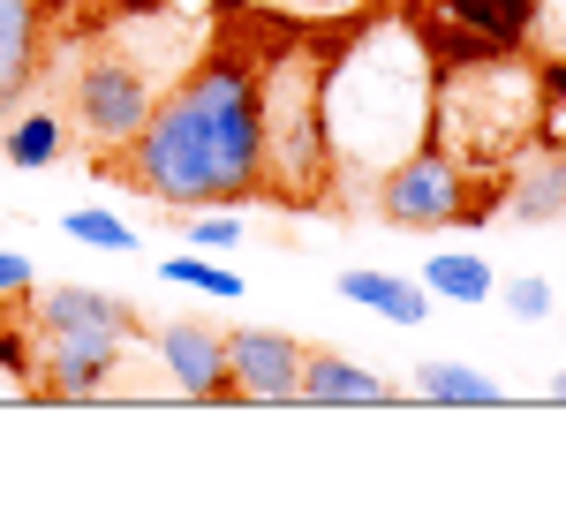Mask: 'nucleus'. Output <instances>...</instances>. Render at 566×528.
<instances>
[{
	"label": "nucleus",
	"mask_w": 566,
	"mask_h": 528,
	"mask_svg": "<svg viewBox=\"0 0 566 528\" xmlns=\"http://www.w3.org/2000/svg\"><path fill=\"white\" fill-rule=\"evenodd\" d=\"M136 197L197 212V204H250L264 197V106H258V53L212 45L175 91L151 98L129 151L106 167Z\"/></svg>",
	"instance_id": "obj_1"
},
{
	"label": "nucleus",
	"mask_w": 566,
	"mask_h": 528,
	"mask_svg": "<svg viewBox=\"0 0 566 528\" xmlns=\"http://www.w3.org/2000/svg\"><path fill=\"white\" fill-rule=\"evenodd\" d=\"M438 61L423 31L370 23L340 53H325V136H333V181L386 175L400 151L431 136Z\"/></svg>",
	"instance_id": "obj_2"
},
{
	"label": "nucleus",
	"mask_w": 566,
	"mask_h": 528,
	"mask_svg": "<svg viewBox=\"0 0 566 528\" xmlns=\"http://www.w3.org/2000/svg\"><path fill=\"white\" fill-rule=\"evenodd\" d=\"M264 106V197L325 204L333 197V136H325V53L303 39L272 45L258 61Z\"/></svg>",
	"instance_id": "obj_3"
},
{
	"label": "nucleus",
	"mask_w": 566,
	"mask_h": 528,
	"mask_svg": "<svg viewBox=\"0 0 566 528\" xmlns=\"http://www.w3.org/2000/svg\"><path fill=\"white\" fill-rule=\"evenodd\" d=\"M370 204H378V220L408 226V234L461 226V220H476V175H469V167L438 144V136H423L416 151H400L386 175H378Z\"/></svg>",
	"instance_id": "obj_4"
},
{
	"label": "nucleus",
	"mask_w": 566,
	"mask_h": 528,
	"mask_svg": "<svg viewBox=\"0 0 566 528\" xmlns=\"http://www.w3.org/2000/svg\"><path fill=\"white\" fill-rule=\"evenodd\" d=\"M151 76L122 61V53H91L84 68H76V91H69V129L84 144L98 167H114L122 151H129V136L144 129V114H151Z\"/></svg>",
	"instance_id": "obj_5"
},
{
	"label": "nucleus",
	"mask_w": 566,
	"mask_h": 528,
	"mask_svg": "<svg viewBox=\"0 0 566 528\" xmlns=\"http://www.w3.org/2000/svg\"><path fill=\"white\" fill-rule=\"evenodd\" d=\"M39 386L53 400H91L106 393L129 362V340L122 332H39Z\"/></svg>",
	"instance_id": "obj_6"
},
{
	"label": "nucleus",
	"mask_w": 566,
	"mask_h": 528,
	"mask_svg": "<svg viewBox=\"0 0 566 528\" xmlns=\"http://www.w3.org/2000/svg\"><path fill=\"white\" fill-rule=\"evenodd\" d=\"M303 355L310 348L280 325H242V332H227V386L234 400H295Z\"/></svg>",
	"instance_id": "obj_7"
},
{
	"label": "nucleus",
	"mask_w": 566,
	"mask_h": 528,
	"mask_svg": "<svg viewBox=\"0 0 566 528\" xmlns=\"http://www.w3.org/2000/svg\"><path fill=\"white\" fill-rule=\"evenodd\" d=\"M151 355H159V378H167L181 400H234V386H227V332H219V325L167 317V325L151 332Z\"/></svg>",
	"instance_id": "obj_8"
},
{
	"label": "nucleus",
	"mask_w": 566,
	"mask_h": 528,
	"mask_svg": "<svg viewBox=\"0 0 566 528\" xmlns=\"http://www.w3.org/2000/svg\"><path fill=\"white\" fill-rule=\"evenodd\" d=\"M536 8L544 0H431L438 31L483 45V53H522L528 31H536Z\"/></svg>",
	"instance_id": "obj_9"
},
{
	"label": "nucleus",
	"mask_w": 566,
	"mask_h": 528,
	"mask_svg": "<svg viewBox=\"0 0 566 528\" xmlns=\"http://www.w3.org/2000/svg\"><path fill=\"white\" fill-rule=\"evenodd\" d=\"M506 204H514V220H566V144L536 136V144L514 151V167H506Z\"/></svg>",
	"instance_id": "obj_10"
},
{
	"label": "nucleus",
	"mask_w": 566,
	"mask_h": 528,
	"mask_svg": "<svg viewBox=\"0 0 566 528\" xmlns=\"http://www.w3.org/2000/svg\"><path fill=\"white\" fill-rule=\"evenodd\" d=\"M31 325L39 332H122L136 340V309L106 287H53V295H31Z\"/></svg>",
	"instance_id": "obj_11"
},
{
	"label": "nucleus",
	"mask_w": 566,
	"mask_h": 528,
	"mask_svg": "<svg viewBox=\"0 0 566 528\" xmlns=\"http://www.w3.org/2000/svg\"><path fill=\"white\" fill-rule=\"evenodd\" d=\"M295 400H310V408H378V400H392V386L370 370V362H355V355L310 348V355H303V386H295Z\"/></svg>",
	"instance_id": "obj_12"
},
{
	"label": "nucleus",
	"mask_w": 566,
	"mask_h": 528,
	"mask_svg": "<svg viewBox=\"0 0 566 528\" xmlns=\"http://www.w3.org/2000/svg\"><path fill=\"white\" fill-rule=\"evenodd\" d=\"M340 295H348L355 309L400 325V332H416V325L431 317V287L408 279V272H378V264H348V272H340Z\"/></svg>",
	"instance_id": "obj_13"
},
{
	"label": "nucleus",
	"mask_w": 566,
	"mask_h": 528,
	"mask_svg": "<svg viewBox=\"0 0 566 528\" xmlns=\"http://www.w3.org/2000/svg\"><path fill=\"white\" fill-rule=\"evenodd\" d=\"M408 386L423 400H438V408H499L506 400V386L491 370H476V362H461V355H423Z\"/></svg>",
	"instance_id": "obj_14"
},
{
	"label": "nucleus",
	"mask_w": 566,
	"mask_h": 528,
	"mask_svg": "<svg viewBox=\"0 0 566 528\" xmlns=\"http://www.w3.org/2000/svg\"><path fill=\"white\" fill-rule=\"evenodd\" d=\"M31 68H39V0H0V129Z\"/></svg>",
	"instance_id": "obj_15"
},
{
	"label": "nucleus",
	"mask_w": 566,
	"mask_h": 528,
	"mask_svg": "<svg viewBox=\"0 0 566 528\" xmlns=\"http://www.w3.org/2000/svg\"><path fill=\"white\" fill-rule=\"evenodd\" d=\"M0 151H8V167H23V175L53 167V159L69 151V114H53V106H31V114H15V122L0 129Z\"/></svg>",
	"instance_id": "obj_16"
},
{
	"label": "nucleus",
	"mask_w": 566,
	"mask_h": 528,
	"mask_svg": "<svg viewBox=\"0 0 566 528\" xmlns=\"http://www.w3.org/2000/svg\"><path fill=\"white\" fill-rule=\"evenodd\" d=\"M423 287H431V295H446V303H461V309H483L491 295H499V279H491V264H483L476 250H431Z\"/></svg>",
	"instance_id": "obj_17"
},
{
	"label": "nucleus",
	"mask_w": 566,
	"mask_h": 528,
	"mask_svg": "<svg viewBox=\"0 0 566 528\" xmlns=\"http://www.w3.org/2000/svg\"><path fill=\"white\" fill-rule=\"evenodd\" d=\"M159 279H167V287H189V295H212V303L242 295V272H234V264H219V257H205V250L167 257V264H159Z\"/></svg>",
	"instance_id": "obj_18"
},
{
	"label": "nucleus",
	"mask_w": 566,
	"mask_h": 528,
	"mask_svg": "<svg viewBox=\"0 0 566 528\" xmlns=\"http://www.w3.org/2000/svg\"><path fill=\"white\" fill-rule=\"evenodd\" d=\"M69 242H84V250H106V257H136V234L122 212H106V204H76L69 220H61Z\"/></svg>",
	"instance_id": "obj_19"
},
{
	"label": "nucleus",
	"mask_w": 566,
	"mask_h": 528,
	"mask_svg": "<svg viewBox=\"0 0 566 528\" xmlns=\"http://www.w3.org/2000/svg\"><path fill=\"white\" fill-rule=\"evenodd\" d=\"M242 242V220H234V204H197L189 212V250H205V257H227Z\"/></svg>",
	"instance_id": "obj_20"
},
{
	"label": "nucleus",
	"mask_w": 566,
	"mask_h": 528,
	"mask_svg": "<svg viewBox=\"0 0 566 528\" xmlns=\"http://www.w3.org/2000/svg\"><path fill=\"white\" fill-rule=\"evenodd\" d=\"M491 303H506V317H522V325H544V317H552V279L522 272V279H506Z\"/></svg>",
	"instance_id": "obj_21"
},
{
	"label": "nucleus",
	"mask_w": 566,
	"mask_h": 528,
	"mask_svg": "<svg viewBox=\"0 0 566 528\" xmlns=\"http://www.w3.org/2000/svg\"><path fill=\"white\" fill-rule=\"evenodd\" d=\"M39 287V264L23 257V250H0V303H23Z\"/></svg>",
	"instance_id": "obj_22"
},
{
	"label": "nucleus",
	"mask_w": 566,
	"mask_h": 528,
	"mask_svg": "<svg viewBox=\"0 0 566 528\" xmlns=\"http://www.w3.org/2000/svg\"><path fill=\"white\" fill-rule=\"evenodd\" d=\"M552 400H566V370H552Z\"/></svg>",
	"instance_id": "obj_23"
}]
</instances>
